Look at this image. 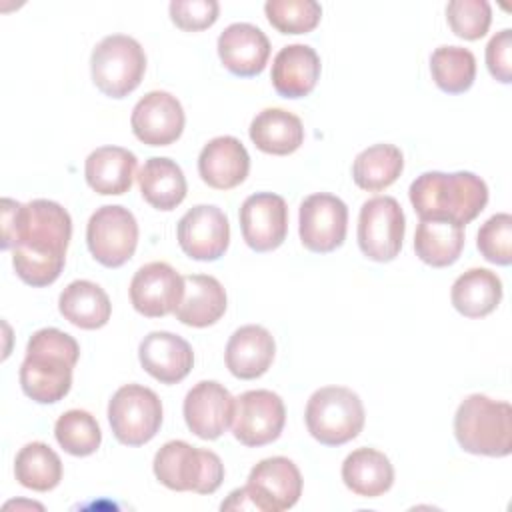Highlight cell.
Here are the masks:
<instances>
[{
    "instance_id": "1",
    "label": "cell",
    "mask_w": 512,
    "mask_h": 512,
    "mask_svg": "<svg viewBox=\"0 0 512 512\" xmlns=\"http://www.w3.org/2000/svg\"><path fill=\"white\" fill-rule=\"evenodd\" d=\"M72 238V218L54 200L36 198L20 204L2 200V250H12L16 276L28 286L56 282L66 262Z\"/></svg>"
},
{
    "instance_id": "2",
    "label": "cell",
    "mask_w": 512,
    "mask_h": 512,
    "mask_svg": "<svg viewBox=\"0 0 512 512\" xmlns=\"http://www.w3.org/2000/svg\"><path fill=\"white\" fill-rule=\"evenodd\" d=\"M80 358L78 342L58 330H36L28 344L20 366L22 392L38 404H54L62 400L72 386V368Z\"/></svg>"
},
{
    "instance_id": "3",
    "label": "cell",
    "mask_w": 512,
    "mask_h": 512,
    "mask_svg": "<svg viewBox=\"0 0 512 512\" xmlns=\"http://www.w3.org/2000/svg\"><path fill=\"white\" fill-rule=\"evenodd\" d=\"M420 220L444 218L460 226L470 224L488 204V186L474 172H424L408 190Z\"/></svg>"
},
{
    "instance_id": "4",
    "label": "cell",
    "mask_w": 512,
    "mask_h": 512,
    "mask_svg": "<svg viewBox=\"0 0 512 512\" xmlns=\"http://www.w3.org/2000/svg\"><path fill=\"white\" fill-rule=\"evenodd\" d=\"M454 436L464 452L508 456L512 452V406L484 394L466 396L454 414Z\"/></svg>"
},
{
    "instance_id": "5",
    "label": "cell",
    "mask_w": 512,
    "mask_h": 512,
    "mask_svg": "<svg viewBox=\"0 0 512 512\" xmlns=\"http://www.w3.org/2000/svg\"><path fill=\"white\" fill-rule=\"evenodd\" d=\"M154 476L170 490L212 494L224 480V464L212 450H200L184 440L166 442L154 456Z\"/></svg>"
},
{
    "instance_id": "6",
    "label": "cell",
    "mask_w": 512,
    "mask_h": 512,
    "mask_svg": "<svg viewBox=\"0 0 512 512\" xmlns=\"http://www.w3.org/2000/svg\"><path fill=\"white\" fill-rule=\"evenodd\" d=\"M360 396L346 386L318 388L306 404L304 420L310 436L324 446H342L364 428Z\"/></svg>"
},
{
    "instance_id": "7",
    "label": "cell",
    "mask_w": 512,
    "mask_h": 512,
    "mask_svg": "<svg viewBox=\"0 0 512 512\" xmlns=\"http://www.w3.org/2000/svg\"><path fill=\"white\" fill-rule=\"evenodd\" d=\"M90 72L92 82L104 96L124 98L134 92L144 78V48L126 34L104 36L92 50Z\"/></svg>"
},
{
    "instance_id": "8",
    "label": "cell",
    "mask_w": 512,
    "mask_h": 512,
    "mask_svg": "<svg viewBox=\"0 0 512 512\" xmlns=\"http://www.w3.org/2000/svg\"><path fill=\"white\" fill-rule=\"evenodd\" d=\"M108 422L120 444L142 446L162 426V402L154 390L142 384H124L108 402Z\"/></svg>"
},
{
    "instance_id": "9",
    "label": "cell",
    "mask_w": 512,
    "mask_h": 512,
    "mask_svg": "<svg viewBox=\"0 0 512 512\" xmlns=\"http://www.w3.org/2000/svg\"><path fill=\"white\" fill-rule=\"evenodd\" d=\"M86 244L96 262L106 268H120L134 256L138 246L134 214L118 204L100 206L88 220Z\"/></svg>"
},
{
    "instance_id": "10",
    "label": "cell",
    "mask_w": 512,
    "mask_h": 512,
    "mask_svg": "<svg viewBox=\"0 0 512 512\" xmlns=\"http://www.w3.org/2000/svg\"><path fill=\"white\" fill-rule=\"evenodd\" d=\"M406 232L402 206L392 196L366 200L358 216V246L368 260L390 262L400 254Z\"/></svg>"
},
{
    "instance_id": "11",
    "label": "cell",
    "mask_w": 512,
    "mask_h": 512,
    "mask_svg": "<svg viewBox=\"0 0 512 512\" xmlns=\"http://www.w3.org/2000/svg\"><path fill=\"white\" fill-rule=\"evenodd\" d=\"M284 422V402L272 390H248L234 398L232 434L244 446L258 448L278 440Z\"/></svg>"
},
{
    "instance_id": "12",
    "label": "cell",
    "mask_w": 512,
    "mask_h": 512,
    "mask_svg": "<svg viewBox=\"0 0 512 512\" xmlns=\"http://www.w3.org/2000/svg\"><path fill=\"white\" fill-rule=\"evenodd\" d=\"M348 230L346 204L328 192L310 194L300 204L298 232L306 250L328 254L342 246Z\"/></svg>"
},
{
    "instance_id": "13",
    "label": "cell",
    "mask_w": 512,
    "mask_h": 512,
    "mask_svg": "<svg viewBox=\"0 0 512 512\" xmlns=\"http://www.w3.org/2000/svg\"><path fill=\"white\" fill-rule=\"evenodd\" d=\"M176 236L188 258L214 262L224 256L230 244V224L218 206L198 204L180 218Z\"/></svg>"
},
{
    "instance_id": "14",
    "label": "cell",
    "mask_w": 512,
    "mask_h": 512,
    "mask_svg": "<svg viewBox=\"0 0 512 512\" xmlns=\"http://www.w3.org/2000/svg\"><path fill=\"white\" fill-rule=\"evenodd\" d=\"M130 302L146 318L176 312L184 298V276L166 262H148L130 280Z\"/></svg>"
},
{
    "instance_id": "15",
    "label": "cell",
    "mask_w": 512,
    "mask_h": 512,
    "mask_svg": "<svg viewBox=\"0 0 512 512\" xmlns=\"http://www.w3.org/2000/svg\"><path fill=\"white\" fill-rule=\"evenodd\" d=\"M248 490L260 512H280L292 508L302 496V476L298 466L286 456L260 460L248 474Z\"/></svg>"
},
{
    "instance_id": "16",
    "label": "cell",
    "mask_w": 512,
    "mask_h": 512,
    "mask_svg": "<svg viewBox=\"0 0 512 512\" xmlns=\"http://www.w3.org/2000/svg\"><path fill=\"white\" fill-rule=\"evenodd\" d=\"M240 230L254 252L276 250L288 234L286 200L272 192L248 196L240 206Z\"/></svg>"
},
{
    "instance_id": "17",
    "label": "cell",
    "mask_w": 512,
    "mask_h": 512,
    "mask_svg": "<svg viewBox=\"0 0 512 512\" xmlns=\"http://www.w3.org/2000/svg\"><path fill=\"white\" fill-rule=\"evenodd\" d=\"M184 108L176 96L164 90L144 94L130 116L134 136L148 146H168L182 136Z\"/></svg>"
},
{
    "instance_id": "18",
    "label": "cell",
    "mask_w": 512,
    "mask_h": 512,
    "mask_svg": "<svg viewBox=\"0 0 512 512\" xmlns=\"http://www.w3.org/2000/svg\"><path fill=\"white\" fill-rule=\"evenodd\" d=\"M182 412L192 434L202 440H216L232 422L234 398L220 382L202 380L188 390Z\"/></svg>"
},
{
    "instance_id": "19",
    "label": "cell",
    "mask_w": 512,
    "mask_h": 512,
    "mask_svg": "<svg viewBox=\"0 0 512 512\" xmlns=\"http://www.w3.org/2000/svg\"><path fill=\"white\" fill-rule=\"evenodd\" d=\"M216 48L224 68L240 78L258 76L270 58L268 36L250 22L226 26L218 36Z\"/></svg>"
},
{
    "instance_id": "20",
    "label": "cell",
    "mask_w": 512,
    "mask_h": 512,
    "mask_svg": "<svg viewBox=\"0 0 512 512\" xmlns=\"http://www.w3.org/2000/svg\"><path fill=\"white\" fill-rule=\"evenodd\" d=\"M142 368L162 384H178L194 366L192 346L178 334L154 330L138 346Z\"/></svg>"
},
{
    "instance_id": "21",
    "label": "cell",
    "mask_w": 512,
    "mask_h": 512,
    "mask_svg": "<svg viewBox=\"0 0 512 512\" xmlns=\"http://www.w3.org/2000/svg\"><path fill=\"white\" fill-rule=\"evenodd\" d=\"M250 170V156L234 136H216L198 156V174L204 184L216 190H230L242 184Z\"/></svg>"
},
{
    "instance_id": "22",
    "label": "cell",
    "mask_w": 512,
    "mask_h": 512,
    "mask_svg": "<svg viewBox=\"0 0 512 512\" xmlns=\"http://www.w3.org/2000/svg\"><path fill=\"white\" fill-rule=\"evenodd\" d=\"M276 344L272 334L258 324L240 326L228 340L224 360L232 376L240 380H254L272 366Z\"/></svg>"
},
{
    "instance_id": "23",
    "label": "cell",
    "mask_w": 512,
    "mask_h": 512,
    "mask_svg": "<svg viewBox=\"0 0 512 512\" xmlns=\"http://www.w3.org/2000/svg\"><path fill=\"white\" fill-rule=\"evenodd\" d=\"M270 78L280 96L304 98L320 78V56L308 44H288L274 56Z\"/></svg>"
},
{
    "instance_id": "24",
    "label": "cell",
    "mask_w": 512,
    "mask_h": 512,
    "mask_svg": "<svg viewBox=\"0 0 512 512\" xmlns=\"http://www.w3.org/2000/svg\"><path fill=\"white\" fill-rule=\"evenodd\" d=\"M136 156L122 146H100L84 162L88 186L102 196H120L130 190L136 174Z\"/></svg>"
},
{
    "instance_id": "25",
    "label": "cell",
    "mask_w": 512,
    "mask_h": 512,
    "mask_svg": "<svg viewBox=\"0 0 512 512\" xmlns=\"http://www.w3.org/2000/svg\"><path fill=\"white\" fill-rule=\"evenodd\" d=\"M226 304L228 298L220 280L208 274H190L184 276V298L174 314L186 326L206 328L224 316Z\"/></svg>"
},
{
    "instance_id": "26",
    "label": "cell",
    "mask_w": 512,
    "mask_h": 512,
    "mask_svg": "<svg viewBox=\"0 0 512 512\" xmlns=\"http://www.w3.org/2000/svg\"><path fill=\"white\" fill-rule=\"evenodd\" d=\"M254 146L266 154L288 156L304 142L302 120L284 108H264L248 128Z\"/></svg>"
},
{
    "instance_id": "27",
    "label": "cell",
    "mask_w": 512,
    "mask_h": 512,
    "mask_svg": "<svg viewBox=\"0 0 512 512\" xmlns=\"http://www.w3.org/2000/svg\"><path fill=\"white\" fill-rule=\"evenodd\" d=\"M342 480L356 496L378 498L392 488L394 468L384 452L356 448L342 462Z\"/></svg>"
},
{
    "instance_id": "28",
    "label": "cell",
    "mask_w": 512,
    "mask_h": 512,
    "mask_svg": "<svg viewBox=\"0 0 512 512\" xmlns=\"http://www.w3.org/2000/svg\"><path fill=\"white\" fill-rule=\"evenodd\" d=\"M142 198L156 210H174L186 198V178L182 168L164 156H152L138 172Z\"/></svg>"
},
{
    "instance_id": "29",
    "label": "cell",
    "mask_w": 512,
    "mask_h": 512,
    "mask_svg": "<svg viewBox=\"0 0 512 512\" xmlns=\"http://www.w3.org/2000/svg\"><path fill=\"white\" fill-rule=\"evenodd\" d=\"M58 310L70 324L82 330H96L108 324L112 304L96 282L74 280L60 292Z\"/></svg>"
},
{
    "instance_id": "30",
    "label": "cell",
    "mask_w": 512,
    "mask_h": 512,
    "mask_svg": "<svg viewBox=\"0 0 512 512\" xmlns=\"http://www.w3.org/2000/svg\"><path fill=\"white\" fill-rule=\"evenodd\" d=\"M452 306L466 318H484L502 300V282L488 268H470L460 274L450 290Z\"/></svg>"
},
{
    "instance_id": "31",
    "label": "cell",
    "mask_w": 512,
    "mask_h": 512,
    "mask_svg": "<svg viewBox=\"0 0 512 512\" xmlns=\"http://www.w3.org/2000/svg\"><path fill=\"white\" fill-rule=\"evenodd\" d=\"M462 248L464 226L444 218H426L418 222L414 234V252L424 264L446 268L460 258Z\"/></svg>"
},
{
    "instance_id": "32",
    "label": "cell",
    "mask_w": 512,
    "mask_h": 512,
    "mask_svg": "<svg viewBox=\"0 0 512 512\" xmlns=\"http://www.w3.org/2000/svg\"><path fill=\"white\" fill-rule=\"evenodd\" d=\"M404 168V156L394 144H374L364 148L352 164V180L358 188L380 192L392 186Z\"/></svg>"
},
{
    "instance_id": "33",
    "label": "cell",
    "mask_w": 512,
    "mask_h": 512,
    "mask_svg": "<svg viewBox=\"0 0 512 512\" xmlns=\"http://www.w3.org/2000/svg\"><path fill=\"white\" fill-rule=\"evenodd\" d=\"M14 476L24 488L48 492L62 480V460L48 444L28 442L16 454Z\"/></svg>"
},
{
    "instance_id": "34",
    "label": "cell",
    "mask_w": 512,
    "mask_h": 512,
    "mask_svg": "<svg viewBox=\"0 0 512 512\" xmlns=\"http://www.w3.org/2000/svg\"><path fill=\"white\" fill-rule=\"evenodd\" d=\"M430 72L442 92L462 94L474 84L476 58L462 46H438L430 54Z\"/></svg>"
},
{
    "instance_id": "35",
    "label": "cell",
    "mask_w": 512,
    "mask_h": 512,
    "mask_svg": "<svg viewBox=\"0 0 512 512\" xmlns=\"http://www.w3.org/2000/svg\"><path fill=\"white\" fill-rule=\"evenodd\" d=\"M56 442L72 456H90L100 448L102 432L96 418L86 410H68L54 424Z\"/></svg>"
},
{
    "instance_id": "36",
    "label": "cell",
    "mask_w": 512,
    "mask_h": 512,
    "mask_svg": "<svg viewBox=\"0 0 512 512\" xmlns=\"http://www.w3.org/2000/svg\"><path fill=\"white\" fill-rule=\"evenodd\" d=\"M264 12L280 34L312 32L322 18V6L316 0H268Z\"/></svg>"
},
{
    "instance_id": "37",
    "label": "cell",
    "mask_w": 512,
    "mask_h": 512,
    "mask_svg": "<svg viewBox=\"0 0 512 512\" xmlns=\"http://www.w3.org/2000/svg\"><path fill=\"white\" fill-rule=\"evenodd\" d=\"M452 32L464 40H480L492 22V6L486 0H452L446 6Z\"/></svg>"
},
{
    "instance_id": "38",
    "label": "cell",
    "mask_w": 512,
    "mask_h": 512,
    "mask_svg": "<svg viewBox=\"0 0 512 512\" xmlns=\"http://www.w3.org/2000/svg\"><path fill=\"white\" fill-rule=\"evenodd\" d=\"M476 246L484 260L508 266L512 262V216L508 212L490 216L478 230Z\"/></svg>"
},
{
    "instance_id": "39",
    "label": "cell",
    "mask_w": 512,
    "mask_h": 512,
    "mask_svg": "<svg viewBox=\"0 0 512 512\" xmlns=\"http://www.w3.org/2000/svg\"><path fill=\"white\" fill-rule=\"evenodd\" d=\"M168 12L180 30L200 32L218 20L220 4L216 0H172Z\"/></svg>"
},
{
    "instance_id": "40",
    "label": "cell",
    "mask_w": 512,
    "mask_h": 512,
    "mask_svg": "<svg viewBox=\"0 0 512 512\" xmlns=\"http://www.w3.org/2000/svg\"><path fill=\"white\" fill-rule=\"evenodd\" d=\"M512 30L504 28L496 32L486 46V66L492 78L502 84L512 82Z\"/></svg>"
}]
</instances>
